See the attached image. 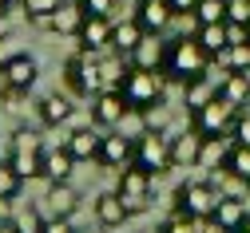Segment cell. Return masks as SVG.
Masks as SVG:
<instances>
[{
    "mask_svg": "<svg viewBox=\"0 0 250 233\" xmlns=\"http://www.w3.org/2000/svg\"><path fill=\"white\" fill-rule=\"evenodd\" d=\"M210 52L195 40V36H179L167 44V59H163V75L175 79V83H191V79H203L210 75Z\"/></svg>",
    "mask_w": 250,
    "mask_h": 233,
    "instance_id": "obj_1",
    "label": "cell"
},
{
    "mask_svg": "<svg viewBox=\"0 0 250 233\" xmlns=\"http://www.w3.org/2000/svg\"><path fill=\"white\" fill-rule=\"evenodd\" d=\"M119 91H123V99H127V107L135 115H147L155 107H163V99H167V75L163 72H139V68H131Z\"/></svg>",
    "mask_w": 250,
    "mask_h": 233,
    "instance_id": "obj_2",
    "label": "cell"
},
{
    "mask_svg": "<svg viewBox=\"0 0 250 233\" xmlns=\"http://www.w3.org/2000/svg\"><path fill=\"white\" fill-rule=\"evenodd\" d=\"M64 83L72 95L80 99H91L96 91H104V79H100V55L96 52H76L64 59Z\"/></svg>",
    "mask_w": 250,
    "mask_h": 233,
    "instance_id": "obj_3",
    "label": "cell"
},
{
    "mask_svg": "<svg viewBox=\"0 0 250 233\" xmlns=\"http://www.w3.org/2000/svg\"><path fill=\"white\" fill-rule=\"evenodd\" d=\"M218 202H223V190H218L210 178L207 182H187V186L175 190V210L187 214V217H199V221L203 217H214Z\"/></svg>",
    "mask_w": 250,
    "mask_h": 233,
    "instance_id": "obj_4",
    "label": "cell"
},
{
    "mask_svg": "<svg viewBox=\"0 0 250 233\" xmlns=\"http://www.w3.org/2000/svg\"><path fill=\"white\" fill-rule=\"evenodd\" d=\"M44 143L36 130H16L12 135V146H8V162L16 166L20 178H44Z\"/></svg>",
    "mask_w": 250,
    "mask_h": 233,
    "instance_id": "obj_5",
    "label": "cell"
},
{
    "mask_svg": "<svg viewBox=\"0 0 250 233\" xmlns=\"http://www.w3.org/2000/svg\"><path fill=\"white\" fill-rule=\"evenodd\" d=\"M234 119H238V107H230L223 95H214L207 107L195 111L191 126L199 130L203 139H230V130H234Z\"/></svg>",
    "mask_w": 250,
    "mask_h": 233,
    "instance_id": "obj_6",
    "label": "cell"
},
{
    "mask_svg": "<svg viewBox=\"0 0 250 233\" xmlns=\"http://www.w3.org/2000/svg\"><path fill=\"white\" fill-rule=\"evenodd\" d=\"M135 166H143L147 174H167L175 170L171 166V139L163 135V130H143V135L135 139Z\"/></svg>",
    "mask_w": 250,
    "mask_h": 233,
    "instance_id": "obj_7",
    "label": "cell"
},
{
    "mask_svg": "<svg viewBox=\"0 0 250 233\" xmlns=\"http://www.w3.org/2000/svg\"><path fill=\"white\" fill-rule=\"evenodd\" d=\"M151 178L143 166H127V170H119V197H123V206H127V214H147L151 210Z\"/></svg>",
    "mask_w": 250,
    "mask_h": 233,
    "instance_id": "obj_8",
    "label": "cell"
},
{
    "mask_svg": "<svg viewBox=\"0 0 250 233\" xmlns=\"http://www.w3.org/2000/svg\"><path fill=\"white\" fill-rule=\"evenodd\" d=\"M36 75H40V68H36V59L28 55V52H12V55H4L0 59V91L4 87H16V91H32V83H36Z\"/></svg>",
    "mask_w": 250,
    "mask_h": 233,
    "instance_id": "obj_9",
    "label": "cell"
},
{
    "mask_svg": "<svg viewBox=\"0 0 250 233\" xmlns=\"http://www.w3.org/2000/svg\"><path fill=\"white\" fill-rule=\"evenodd\" d=\"M127 115H131V107H127V99H123V91H96L91 95V123L96 126L115 130V126L127 123Z\"/></svg>",
    "mask_w": 250,
    "mask_h": 233,
    "instance_id": "obj_10",
    "label": "cell"
},
{
    "mask_svg": "<svg viewBox=\"0 0 250 233\" xmlns=\"http://www.w3.org/2000/svg\"><path fill=\"white\" fill-rule=\"evenodd\" d=\"M104 170H127V166L135 162V139L127 135H104V146H100V158H96Z\"/></svg>",
    "mask_w": 250,
    "mask_h": 233,
    "instance_id": "obj_11",
    "label": "cell"
},
{
    "mask_svg": "<svg viewBox=\"0 0 250 233\" xmlns=\"http://www.w3.org/2000/svg\"><path fill=\"white\" fill-rule=\"evenodd\" d=\"M111 36H115V20L111 16H87L83 28H80V52H107L111 48Z\"/></svg>",
    "mask_w": 250,
    "mask_h": 233,
    "instance_id": "obj_12",
    "label": "cell"
},
{
    "mask_svg": "<svg viewBox=\"0 0 250 233\" xmlns=\"http://www.w3.org/2000/svg\"><path fill=\"white\" fill-rule=\"evenodd\" d=\"M83 20H87V12H83V4L80 0H64L48 20H44V32H56V36H80V28H83Z\"/></svg>",
    "mask_w": 250,
    "mask_h": 233,
    "instance_id": "obj_13",
    "label": "cell"
},
{
    "mask_svg": "<svg viewBox=\"0 0 250 233\" xmlns=\"http://www.w3.org/2000/svg\"><path fill=\"white\" fill-rule=\"evenodd\" d=\"M199 154H203V135L195 126L171 139V166H175V170H191V166H199Z\"/></svg>",
    "mask_w": 250,
    "mask_h": 233,
    "instance_id": "obj_14",
    "label": "cell"
},
{
    "mask_svg": "<svg viewBox=\"0 0 250 233\" xmlns=\"http://www.w3.org/2000/svg\"><path fill=\"white\" fill-rule=\"evenodd\" d=\"M135 20H139L147 32L163 36V32L171 28V20H175V8L167 4V0H139V4H135Z\"/></svg>",
    "mask_w": 250,
    "mask_h": 233,
    "instance_id": "obj_15",
    "label": "cell"
},
{
    "mask_svg": "<svg viewBox=\"0 0 250 233\" xmlns=\"http://www.w3.org/2000/svg\"><path fill=\"white\" fill-rule=\"evenodd\" d=\"M131 59V68H139V72H163V59H167V44L155 36V32H147L143 36V44L127 55Z\"/></svg>",
    "mask_w": 250,
    "mask_h": 233,
    "instance_id": "obj_16",
    "label": "cell"
},
{
    "mask_svg": "<svg viewBox=\"0 0 250 233\" xmlns=\"http://www.w3.org/2000/svg\"><path fill=\"white\" fill-rule=\"evenodd\" d=\"M76 174V154L68 150V143L64 146H48L44 150V178L48 182H68Z\"/></svg>",
    "mask_w": 250,
    "mask_h": 233,
    "instance_id": "obj_17",
    "label": "cell"
},
{
    "mask_svg": "<svg viewBox=\"0 0 250 233\" xmlns=\"http://www.w3.org/2000/svg\"><path fill=\"white\" fill-rule=\"evenodd\" d=\"M44 202H48L52 217H72V214L80 210V190L68 186V182H52L48 194H44Z\"/></svg>",
    "mask_w": 250,
    "mask_h": 233,
    "instance_id": "obj_18",
    "label": "cell"
},
{
    "mask_svg": "<svg viewBox=\"0 0 250 233\" xmlns=\"http://www.w3.org/2000/svg\"><path fill=\"white\" fill-rule=\"evenodd\" d=\"M100 146H104V135L96 126H80L68 135V150L76 154V162H96L100 158Z\"/></svg>",
    "mask_w": 250,
    "mask_h": 233,
    "instance_id": "obj_19",
    "label": "cell"
},
{
    "mask_svg": "<svg viewBox=\"0 0 250 233\" xmlns=\"http://www.w3.org/2000/svg\"><path fill=\"white\" fill-rule=\"evenodd\" d=\"M127 217H131V214H127V206H123L119 190H111V194H100V197H96V221H100L104 229H119Z\"/></svg>",
    "mask_w": 250,
    "mask_h": 233,
    "instance_id": "obj_20",
    "label": "cell"
},
{
    "mask_svg": "<svg viewBox=\"0 0 250 233\" xmlns=\"http://www.w3.org/2000/svg\"><path fill=\"white\" fill-rule=\"evenodd\" d=\"M214 221L223 225V229H230V233H238V229L250 221V206L242 202V197L223 194V202H218V210H214Z\"/></svg>",
    "mask_w": 250,
    "mask_h": 233,
    "instance_id": "obj_21",
    "label": "cell"
},
{
    "mask_svg": "<svg viewBox=\"0 0 250 233\" xmlns=\"http://www.w3.org/2000/svg\"><path fill=\"white\" fill-rule=\"evenodd\" d=\"M218 95H223L230 107L246 111V107H250V75H242V72H227L223 79H218Z\"/></svg>",
    "mask_w": 250,
    "mask_h": 233,
    "instance_id": "obj_22",
    "label": "cell"
},
{
    "mask_svg": "<svg viewBox=\"0 0 250 233\" xmlns=\"http://www.w3.org/2000/svg\"><path fill=\"white\" fill-rule=\"evenodd\" d=\"M143 36H147V28L131 16V20H115V36H111V48L119 52V55H131L139 44H143Z\"/></svg>",
    "mask_w": 250,
    "mask_h": 233,
    "instance_id": "obj_23",
    "label": "cell"
},
{
    "mask_svg": "<svg viewBox=\"0 0 250 233\" xmlns=\"http://www.w3.org/2000/svg\"><path fill=\"white\" fill-rule=\"evenodd\" d=\"M36 115H40V123L44 126H60V123H68L72 119V99L68 95H44L40 103H36Z\"/></svg>",
    "mask_w": 250,
    "mask_h": 233,
    "instance_id": "obj_24",
    "label": "cell"
},
{
    "mask_svg": "<svg viewBox=\"0 0 250 233\" xmlns=\"http://www.w3.org/2000/svg\"><path fill=\"white\" fill-rule=\"evenodd\" d=\"M127 72H131V59L127 55H104L100 59V79H104V91H119L123 87V79H127Z\"/></svg>",
    "mask_w": 250,
    "mask_h": 233,
    "instance_id": "obj_25",
    "label": "cell"
},
{
    "mask_svg": "<svg viewBox=\"0 0 250 233\" xmlns=\"http://www.w3.org/2000/svg\"><path fill=\"white\" fill-rule=\"evenodd\" d=\"M214 95H218V83H214L210 75H203V79H191V83H183V103L191 107V115H195L199 107H207Z\"/></svg>",
    "mask_w": 250,
    "mask_h": 233,
    "instance_id": "obj_26",
    "label": "cell"
},
{
    "mask_svg": "<svg viewBox=\"0 0 250 233\" xmlns=\"http://www.w3.org/2000/svg\"><path fill=\"white\" fill-rule=\"evenodd\" d=\"M195 40L210 52V59L214 55H223L227 48H230V36H227V24H199L195 28Z\"/></svg>",
    "mask_w": 250,
    "mask_h": 233,
    "instance_id": "obj_27",
    "label": "cell"
},
{
    "mask_svg": "<svg viewBox=\"0 0 250 233\" xmlns=\"http://www.w3.org/2000/svg\"><path fill=\"white\" fill-rule=\"evenodd\" d=\"M223 170H227L234 182H246V186H250V146H246V143H234V146L227 150Z\"/></svg>",
    "mask_w": 250,
    "mask_h": 233,
    "instance_id": "obj_28",
    "label": "cell"
},
{
    "mask_svg": "<svg viewBox=\"0 0 250 233\" xmlns=\"http://www.w3.org/2000/svg\"><path fill=\"white\" fill-rule=\"evenodd\" d=\"M214 63L223 72H242V75H250V44H230L223 55H214Z\"/></svg>",
    "mask_w": 250,
    "mask_h": 233,
    "instance_id": "obj_29",
    "label": "cell"
},
{
    "mask_svg": "<svg viewBox=\"0 0 250 233\" xmlns=\"http://www.w3.org/2000/svg\"><path fill=\"white\" fill-rule=\"evenodd\" d=\"M227 4L230 0H199L195 24H227Z\"/></svg>",
    "mask_w": 250,
    "mask_h": 233,
    "instance_id": "obj_30",
    "label": "cell"
},
{
    "mask_svg": "<svg viewBox=\"0 0 250 233\" xmlns=\"http://www.w3.org/2000/svg\"><path fill=\"white\" fill-rule=\"evenodd\" d=\"M24 182H28V178H20V174H16V166H12L8 158L0 162V197H12V202H16L20 190H24Z\"/></svg>",
    "mask_w": 250,
    "mask_h": 233,
    "instance_id": "obj_31",
    "label": "cell"
},
{
    "mask_svg": "<svg viewBox=\"0 0 250 233\" xmlns=\"http://www.w3.org/2000/svg\"><path fill=\"white\" fill-rule=\"evenodd\" d=\"M60 4H64V0H20V8H24V16L28 20H32L36 28H44V20L60 8Z\"/></svg>",
    "mask_w": 250,
    "mask_h": 233,
    "instance_id": "obj_32",
    "label": "cell"
},
{
    "mask_svg": "<svg viewBox=\"0 0 250 233\" xmlns=\"http://www.w3.org/2000/svg\"><path fill=\"white\" fill-rule=\"evenodd\" d=\"M12 225H16V233H44V214L36 206H24V210H16Z\"/></svg>",
    "mask_w": 250,
    "mask_h": 233,
    "instance_id": "obj_33",
    "label": "cell"
},
{
    "mask_svg": "<svg viewBox=\"0 0 250 233\" xmlns=\"http://www.w3.org/2000/svg\"><path fill=\"white\" fill-rule=\"evenodd\" d=\"M227 139H203V154H199V166H218L227 162Z\"/></svg>",
    "mask_w": 250,
    "mask_h": 233,
    "instance_id": "obj_34",
    "label": "cell"
},
{
    "mask_svg": "<svg viewBox=\"0 0 250 233\" xmlns=\"http://www.w3.org/2000/svg\"><path fill=\"white\" fill-rule=\"evenodd\" d=\"M155 233H199V217H187V214H171L159 229H155Z\"/></svg>",
    "mask_w": 250,
    "mask_h": 233,
    "instance_id": "obj_35",
    "label": "cell"
},
{
    "mask_svg": "<svg viewBox=\"0 0 250 233\" xmlns=\"http://www.w3.org/2000/svg\"><path fill=\"white\" fill-rule=\"evenodd\" d=\"M80 4L87 16H111L115 20V12H119V0H80Z\"/></svg>",
    "mask_w": 250,
    "mask_h": 233,
    "instance_id": "obj_36",
    "label": "cell"
},
{
    "mask_svg": "<svg viewBox=\"0 0 250 233\" xmlns=\"http://www.w3.org/2000/svg\"><path fill=\"white\" fill-rule=\"evenodd\" d=\"M227 20L250 28V0H230V4H227Z\"/></svg>",
    "mask_w": 250,
    "mask_h": 233,
    "instance_id": "obj_37",
    "label": "cell"
},
{
    "mask_svg": "<svg viewBox=\"0 0 250 233\" xmlns=\"http://www.w3.org/2000/svg\"><path fill=\"white\" fill-rule=\"evenodd\" d=\"M230 139L250 146V111H238V119H234V130H230Z\"/></svg>",
    "mask_w": 250,
    "mask_h": 233,
    "instance_id": "obj_38",
    "label": "cell"
},
{
    "mask_svg": "<svg viewBox=\"0 0 250 233\" xmlns=\"http://www.w3.org/2000/svg\"><path fill=\"white\" fill-rule=\"evenodd\" d=\"M227 36H230V44H250V28H246V24L227 20Z\"/></svg>",
    "mask_w": 250,
    "mask_h": 233,
    "instance_id": "obj_39",
    "label": "cell"
},
{
    "mask_svg": "<svg viewBox=\"0 0 250 233\" xmlns=\"http://www.w3.org/2000/svg\"><path fill=\"white\" fill-rule=\"evenodd\" d=\"M44 233H76V225H72V217H48Z\"/></svg>",
    "mask_w": 250,
    "mask_h": 233,
    "instance_id": "obj_40",
    "label": "cell"
},
{
    "mask_svg": "<svg viewBox=\"0 0 250 233\" xmlns=\"http://www.w3.org/2000/svg\"><path fill=\"white\" fill-rule=\"evenodd\" d=\"M167 4L175 8V16H195V8H199V0H167Z\"/></svg>",
    "mask_w": 250,
    "mask_h": 233,
    "instance_id": "obj_41",
    "label": "cell"
},
{
    "mask_svg": "<svg viewBox=\"0 0 250 233\" xmlns=\"http://www.w3.org/2000/svg\"><path fill=\"white\" fill-rule=\"evenodd\" d=\"M163 126H167V115H163V107L147 111V130H163Z\"/></svg>",
    "mask_w": 250,
    "mask_h": 233,
    "instance_id": "obj_42",
    "label": "cell"
},
{
    "mask_svg": "<svg viewBox=\"0 0 250 233\" xmlns=\"http://www.w3.org/2000/svg\"><path fill=\"white\" fill-rule=\"evenodd\" d=\"M16 217V206H12V197H0V225H8Z\"/></svg>",
    "mask_w": 250,
    "mask_h": 233,
    "instance_id": "obj_43",
    "label": "cell"
},
{
    "mask_svg": "<svg viewBox=\"0 0 250 233\" xmlns=\"http://www.w3.org/2000/svg\"><path fill=\"white\" fill-rule=\"evenodd\" d=\"M199 233H230V229H223L214 217H203V221H199Z\"/></svg>",
    "mask_w": 250,
    "mask_h": 233,
    "instance_id": "obj_44",
    "label": "cell"
},
{
    "mask_svg": "<svg viewBox=\"0 0 250 233\" xmlns=\"http://www.w3.org/2000/svg\"><path fill=\"white\" fill-rule=\"evenodd\" d=\"M8 16V0H0V20H4Z\"/></svg>",
    "mask_w": 250,
    "mask_h": 233,
    "instance_id": "obj_45",
    "label": "cell"
},
{
    "mask_svg": "<svg viewBox=\"0 0 250 233\" xmlns=\"http://www.w3.org/2000/svg\"><path fill=\"white\" fill-rule=\"evenodd\" d=\"M0 233H16V225H12V221H8V225H0Z\"/></svg>",
    "mask_w": 250,
    "mask_h": 233,
    "instance_id": "obj_46",
    "label": "cell"
},
{
    "mask_svg": "<svg viewBox=\"0 0 250 233\" xmlns=\"http://www.w3.org/2000/svg\"><path fill=\"white\" fill-rule=\"evenodd\" d=\"M238 233H250V221H246V225H242V229H238Z\"/></svg>",
    "mask_w": 250,
    "mask_h": 233,
    "instance_id": "obj_47",
    "label": "cell"
}]
</instances>
